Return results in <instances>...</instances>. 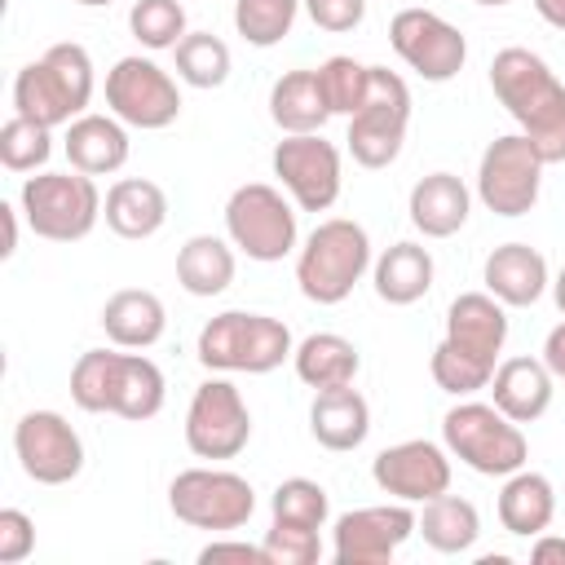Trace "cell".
Segmentation results:
<instances>
[{
    "mask_svg": "<svg viewBox=\"0 0 565 565\" xmlns=\"http://www.w3.org/2000/svg\"><path fill=\"white\" fill-rule=\"evenodd\" d=\"M490 88L499 106L516 119V132H525L543 163H565V84L556 71L521 49L508 44L490 62Z\"/></svg>",
    "mask_w": 565,
    "mask_h": 565,
    "instance_id": "1",
    "label": "cell"
},
{
    "mask_svg": "<svg viewBox=\"0 0 565 565\" xmlns=\"http://www.w3.org/2000/svg\"><path fill=\"white\" fill-rule=\"evenodd\" d=\"M168 380L141 349H88L71 366V402L88 415L154 419L163 411Z\"/></svg>",
    "mask_w": 565,
    "mask_h": 565,
    "instance_id": "2",
    "label": "cell"
},
{
    "mask_svg": "<svg viewBox=\"0 0 565 565\" xmlns=\"http://www.w3.org/2000/svg\"><path fill=\"white\" fill-rule=\"evenodd\" d=\"M93 88H97V75H93L88 49L75 40H62V44H49L35 62H26L13 75V115L35 119L44 128H66L88 110Z\"/></svg>",
    "mask_w": 565,
    "mask_h": 565,
    "instance_id": "3",
    "label": "cell"
},
{
    "mask_svg": "<svg viewBox=\"0 0 565 565\" xmlns=\"http://www.w3.org/2000/svg\"><path fill=\"white\" fill-rule=\"evenodd\" d=\"M291 353H296L291 327L282 318L247 313V309H225L207 318L194 340V358L221 375H269Z\"/></svg>",
    "mask_w": 565,
    "mask_h": 565,
    "instance_id": "4",
    "label": "cell"
},
{
    "mask_svg": "<svg viewBox=\"0 0 565 565\" xmlns=\"http://www.w3.org/2000/svg\"><path fill=\"white\" fill-rule=\"evenodd\" d=\"M375 265L371 234L349 216H327L309 230V238L296 252V282L300 296L313 305H340L362 282V274Z\"/></svg>",
    "mask_w": 565,
    "mask_h": 565,
    "instance_id": "5",
    "label": "cell"
},
{
    "mask_svg": "<svg viewBox=\"0 0 565 565\" xmlns=\"http://www.w3.org/2000/svg\"><path fill=\"white\" fill-rule=\"evenodd\" d=\"M441 446L477 477H512L530 459V441L521 424H512L494 402H472V397H459L441 415Z\"/></svg>",
    "mask_w": 565,
    "mask_h": 565,
    "instance_id": "6",
    "label": "cell"
},
{
    "mask_svg": "<svg viewBox=\"0 0 565 565\" xmlns=\"http://www.w3.org/2000/svg\"><path fill=\"white\" fill-rule=\"evenodd\" d=\"M102 190H97V177L88 172H35L22 181V194H18V207L31 225L35 238H49V243H79L93 234V225L102 221Z\"/></svg>",
    "mask_w": 565,
    "mask_h": 565,
    "instance_id": "7",
    "label": "cell"
},
{
    "mask_svg": "<svg viewBox=\"0 0 565 565\" xmlns=\"http://www.w3.org/2000/svg\"><path fill=\"white\" fill-rule=\"evenodd\" d=\"M296 203L287 190L269 181H247L225 199V238L260 265H274L296 252L300 230H296Z\"/></svg>",
    "mask_w": 565,
    "mask_h": 565,
    "instance_id": "8",
    "label": "cell"
},
{
    "mask_svg": "<svg viewBox=\"0 0 565 565\" xmlns=\"http://www.w3.org/2000/svg\"><path fill=\"white\" fill-rule=\"evenodd\" d=\"M406 128H411V88L397 71L388 66H371V93L362 102L358 115H349V132L344 146L353 154L358 168H388L402 146H406Z\"/></svg>",
    "mask_w": 565,
    "mask_h": 565,
    "instance_id": "9",
    "label": "cell"
},
{
    "mask_svg": "<svg viewBox=\"0 0 565 565\" xmlns=\"http://www.w3.org/2000/svg\"><path fill=\"white\" fill-rule=\"evenodd\" d=\"M168 508L177 521H185L194 530L225 534V530H238L252 521L256 490L247 477H238L230 468H185L168 486Z\"/></svg>",
    "mask_w": 565,
    "mask_h": 565,
    "instance_id": "10",
    "label": "cell"
},
{
    "mask_svg": "<svg viewBox=\"0 0 565 565\" xmlns=\"http://www.w3.org/2000/svg\"><path fill=\"white\" fill-rule=\"evenodd\" d=\"M269 168L300 212L335 207L344 185V163H340V146L327 141L322 132H282V141L269 154Z\"/></svg>",
    "mask_w": 565,
    "mask_h": 565,
    "instance_id": "11",
    "label": "cell"
},
{
    "mask_svg": "<svg viewBox=\"0 0 565 565\" xmlns=\"http://www.w3.org/2000/svg\"><path fill=\"white\" fill-rule=\"evenodd\" d=\"M543 159L534 150V141L525 132H503L481 150L477 163V199L494 212V216H525L539 203L543 190Z\"/></svg>",
    "mask_w": 565,
    "mask_h": 565,
    "instance_id": "12",
    "label": "cell"
},
{
    "mask_svg": "<svg viewBox=\"0 0 565 565\" xmlns=\"http://www.w3.org/2000/svg\"><path fill=\"white\" fill-rule=\"evenodd\" d=\"M106 106L115 119L141 132H159L181 115V88L154 57L128 53L106 71Z\"/></svg>",
    "mask_w": 565,
    "mask_h": 565,
    "instance_id": "13",
    "label": "cell"
},
{
    "mask_svg": "<svg viewBox=\"0 0 565 565\" xmlns=\"http://www.w3.org/2000/svg\"><path fill=\"white\" fill-rule=\"evenodd\" d=\"M252 441V411L234 380H203L185 406V446L194 459H234Z\"/></svg>",
    "mask_w": 565,
    "mask_h": 565,
    "instance_id": "14",
    "label": "cell"
},
{
    "mask_svg": "<svg viewBox=\"0 0 565 565\" xmlns=\"http://www.w3.org/2000/svg\"><path fill=\"white\" fill-rule=\"evenodd\" d=\"M388 44L393 53L428 84H446L463 71L468 62V40L455 22H446L441 13L433 9H419V4H406L393 13L388 22Z\"/></svg>",
    "mask_w": 565,
    "mask_h": 565,
    "instance_id": "15",
    "label": "cell"
},
{
    "mask_svg": "<svg viewBox=\"0 0 565 565\" xmlns=\"http://www.w3.org/2000/svg\"><path fill=\"white\" fill-rule=\"evenodd\" d=\"M419 530L415 503H371L340 512L331 525V561L335 565H384L397 556V547Z\"/></svg>",
    "mask_w": 565,
    "mask_h": 565,
    "instance_id": "16",
    "label": "cell"
},
{
    "mask_svg": "<svg viewBox=\"0 0 565 565\" xmlns=\"http://www.w3.org/2000/svg\"><path fill=\"white\" fill-rule=\"evenodd\" d=\"M13 455L35 486H66L84 472V441L57 411H26L13 424Z\"/></svg>",
    "mask_w": 565,
    "mask_h": 565,
    "instance_id": "17",
    "label": "cell"
},
{
    "mask_svg": "<svg viewBox=\"0 0 565 565\" xmlns=\"http://www.w3.org/2000/svg\"><path fill=\"white\" fill-rule=\"evenodd\" d=\"M371 481L402 503H428L437 494L450 490V450L428 441V437H411L397 446H384L371 459Z\"/></svg>",
    "mask_w": 565,
    "mask_h": 565,
    "instance_id": "18",
    "label": "cell"
},
{
    "mask_svg": "<svg viewBox=\"0 0 565 565\" xmlns=\"http://www.w3.org/2000/svg\"><path fill=\"white\" fill-rule=\"evenodd\" d=\"M450 349H459L463 358L481 362V366H499V353L508 344V305L494 300L490 291H463L450 300L446 309V335Z\"/></svg>",
    "mask_w": 565,
    "mask_h": 565,
    "instance_id": "19",
    "label": "cell"
},
{
    "mask_svg": "<svg viewBox=\"0 0 565 565\" xmlns=\"http://www.w3.org/2000/svg\"><path fill=\"white\" fill-rule=\"evenodd\" d=\"M481 282L494 300H503L508 309H530L543 300V291L552 287L547 274V256L530 243H499L486 265H481Z\"/></svg>",
    "mask_w": 565,
    "mask_h": 565,
    "instance_id": "20",
    "label": "cell"
},
{
    "mask_svg": "<svg viewBox=\"0 0 565 565\" xmlns=\"http://www.w3.org/2000/svg\"><path fill=\"white\" fill-rule=\"evenodd\" d=\"M556 393V375L547 371L543 358H503L490 375V402L512 419V424H534L547 415Z\"/></svg>",
    "mask_w": 565,
    "mask_h": 565,
    "instance_id": "21",
    "label": "cell"
},
{
    "mask_svg": "<svg viewBox=\"0 0 565 565\" xmlns=\"http://www.w3.org/2000/svg\"><path fill=\"white\" fill-rule=\"evenodd\" d=\"M62 150L71 159L75 172H88V177H110L128 163V124L115 119L110 110L106 115H93L84 110L79 119L66 124V137H62Z\"/></svg>",
    "mask_w": 565,
    "mask_h": 565,
    "instance_id": "22",
    "label": "cell"
},
{
    "mask_svg": "<svg viewBox=\"0 0 565 565\" xmlns=\"http://www.w3.org/2000/svg\"><path fill=\"white\" fill-rule=\"evenodd\" d=\"M406 212H411V225L424 238H450V234H459L468 225L472 194L455 172H428V177H419L411 185Z\"/></svg>",
    "mask_w": 565,
    "mask_h": 565,
    "instance_id": "23",
    "label": "cell"
},
{
    "mask_svg": "<svg viewBox=\"0 0 565 565\" xmlns=\"http://www.w3.org/2000/svg\"><path fill=\"white\" fill-rule=\"evenodd\" d=\"M102 216L106 225L119 234V238H154L168 221V194L159 181L150 177H119L110 190H106V203H102Z\"/></svg>",
    "mask_w": 565,
    "mask_h": 565,
    "instance_id": "24",
    "label": "cell"
},
{
    "mask_svg": "<svg viewBox=\"0 0 565 565\" xmlns=\"http://www.w3.org/2000/svg\"><path fill=\"white\" fill-rule=\"evenodd\" d=\"M309 433H313V441L322 450H335V455L358 450L366 441V433H371V406H366V397L353 384L313 393V402H309Z\"/></svg>",
    "mask_w": 565,
    "mask_h": 565,
    "instance_id": "25",
    "label": "cell"
},
{
    "mask_svg": "<svg viewBox=\"0 0 565 565\" xmlns=\"http://www.w3.org/2000/svg\"><path fill=\"white\" fill-rule=\"evenodd\" d=\"M433 252L424 247V243H411V238H402V243H393V247H384L380 256H375V265H371V287H375V296L384 300V305H415V300H424L428 291H433Z\"/></svg>",
    "mask_w": 565,
    "mask_h": 565,
    "instance_id": "26",
    "label": "cell"
},
{
    "mask_svg": "<svg viewBox=\"0 0 565 565\" xmlns=\"http://www.w3.org/2000/svg\"><path fill=\"white\" fill-rule=\"evenodd\" d=\"M102 331L119 349H150L168 331V309L146 287H124L102 305Z\"/></svg>",
    "mask_w": 565,
    "mask_h": 565,
    "instance_id": "27",
    "label": "cell"
},
{
    "mask_svg": "<svg viewBox=\"0 0 565 565\" xmlns=\"http://www.w3.org/2000/svg\"><path fill=\"white\" fill-rule=\"evenodd\" d=\"M269 119L278 124V132H322L331 119V106L322 97V79L318 66H296L282 71L269 88Z\"/></svg>",
    "mask_w": 565,
    "mask_h": 565,
    "instance_id": "28",
    "label": "cell"
},
{
    "mask_svg": "<svg viewBox=\"0 0 565 565\" xmlns=\"http://www.w3.org/2000/svg\"><path fill=\"white\" fill-rule=\"evenodd\" d=\"M291 366H296L300 384H309L313 393H322V388H344V384H353L358 371H362V353H358V344L344 340L340 331H313V335H305V340L296 344Z\"/></svg>",
    "mask_w": 565,
    "mask_h": 565,
    "instance_id": "29",
    "label": "cell"
},
{
    "mask_svg": "<svg viewBox=\"0 0 565 565\" xmlns=\"http://www.w3.org/2000/svg\"><path fill=\"white\" fill-rule=\"evenodd\" d=\"M556 516V490L543 472H530V468H516L512 477H503V490H499V525L516 539H534L552 525Z\"/></svg>",
    "mask_w": 565,
    "mask_h": 565,
    "instance_id": "30",
    "label": "cell"
},
{
    "mask_svg": "<svg viewBox=\"0 0 565 565\" xmlns=\"http://www.w3.org/2000/svg\"><path fill=\"white\" fill-rule=\"evenodd\" d=\"M234 252H238V247H234L230 238H216V234H194V238H185L181 252H177V282H181V291H190V296H199V300L221 296V291L234 282V269H238Z\"/></svg>",
    "mask_w": 565,
    "mask_h": 565,
    "instance_id": "31",
    "label": "cell"
},
{
    "mask_svg": "<svg viewBox=\"0 0 565 565\" xmlns=\"http://www.w3.org/2000/svg\"><path fill=\"white\" fill-rule=\"evenodd\" d=\"M415 534H424V543L433 552H441V556H463L481 539V512H477L472 499H459V494L446 490V494L424 503Z\"/></svg>",
    "mask_w": 565,
    "mask_h": 565,
    "instance_id": "32",
    "label": "cell"
},
{
    "mask_svg": "<svg viewBox=\"0 0 565 565\" xmlns=\"http://www.w3.org/2000/svg\"><path fill=\"white\" fill-rule=\"evenodd\" d=\"M172 62H177V79L190 88H221L234 66L230 44L212 31H185V40L172 49Z\"/></svg>",
    "mask_w": 565,
    "mask_h": 565,
    "instance_id": "33",
    "label": "cell"
},
{
    "mask_svg": "<svg viewBox=\"0 0 565 565\" xmlns=\"http://www.w3.org/2000/svg\"><path fill=\"white\" fill-rule=\"evenodd\" d=\"M305 0H234V31L252 49H274L291 35Z\"/></svg>",
    "mask_w": 565,
    "mask_h": 565,
    "instance_id": "34",
    "label": "cell"
},
{
    "mask_svg": "<svg viewBox=\"0 0 565 565\" xmlns=\"http://www.w3.org/2000/svg\"><path fill=\"white\" fill-rule=\"evenodd\" d=\"M128 31L141 49L163 53L185 40V4L181 0H132L128 9Z\"/></svg>",
    "mask_w": 565,
    "mask_h": 565,
    "instance_id": "35",
    "label": "cell"
},
{
    "mask_svg": "<svg viewBox=\"0 0 565 565\" xmlns=\"http://www.w3.org/2000/svg\"><path fill=\"white\" fill-rule=\"evenodd\" d=\"M269 516L274 521H287V525H305V530H322L327 516H331V499L318 481L309 477H287L274 486L269 494Z\"/></svg>",
    "mask_w": 565,
    "mask_h": 565,
    "instance_id": "36",
    "label": "cell"
},
{
    "mask_svg": "<svg viewBox=\"0 0 565 565\" xmlns=\"http://www.w3.org/2000/svg\"><path fill=\"white\" fill-rule=\"evenodd\" d=\"M318 79H322V97L331 106V115H358L366 93H371V66L349 57V53H335L318 66Z\"/></svg>",
    "mask_w": 565,
    "mask_h": 565,
    "instance_id": "37",
    "label": "cell"
},
{
    "mask_svg": "<svg viewBox=\"0 0 565 565\" xmlns=\"http://www.w3.org/2000/svg\"><path fill=\"white\" fill-rule=\"evenodd\" d=\"M53 154V128L35 124V119H22V115H9L4 128H0V163L9 172H44Z\"/></svg>",
    "mask_w": 565,
    "mask_h": 565,
    "instance_id": "38",
    "label": "cell"
},
{
    "mask_svg": "<svg viewBox=\"0 0 565 565\" xmlns=\"http://www.w3.org/2000/svg\"><path fill=\"white\" fill-rule=\"evenodd\" d=\"M428 371H433V384H437L441 393H450V397H472V393L490 388V375H494L490 366L463 358V353L450 349L446 340H437V349H433V358H428Z\"/></svg>",
    "mask_w": 565,
    "mask_h": 565,
    "instance_id": "39",
    "label": "cell"
},
{
    "mask_svg": "<svg viewBox=\"0 0 565 565\" xmlns=\"http://www.w3.org/2000/svg\"><path fill=\"white\" fill-rule=\"evenodd\" d=\"M260 547H265L269 565H318V556H322V539H318V530L287 525V521H269Z\"/></svg>",
    "mask_w": 565,
    "mask_h": 565,
    "instance_id": "40",
    "label": "cell"
},
{
    "mask_svg": "<svg viewBox=\"0 0 565 565\" xmlns=\"http://www.w3.org/2000/svg\"><path fill=\"white\" fill-rule=\"evenodd\" d=\"M35 552V521L22 508H0V565H22Z\"/></svg>",
    "mask_w": 565,
    "mask_h": 565,
    "instance_id": "41",
    "label": "cell"
},
{
    "mask_svg": "<svg viewBox=\"0 0 565 565\" xmlns=\"http://www.w3.org/2000/svg\"><path fill=\"white\" fill-rule=\"evenodd\" d=\"M305 13L318 31H331V35H344V31H358L362 18H366V0H305Z\"/></svg>",
    "mask_w": 565,
    "mask_h": 565,
    "instance_id": "42",
    "label": "cell"
},
{
    "mask_svg": "<svg viewBox=\"0 0 565 565\" xmlns=\"http://www.w3.org/2000/svg\"><path fill=\"white\" fill-rule=\"evenodd\" d=\"M212 561H247V565H269L265 547L260 543H238V539H212L203 552H199V565H212Z\"/></svg>",
    "mask_w": 565,
    "mask_h": 565,
    "instance_id": "43",
    "label": "cell"
},
{
    "mask_svg": "<svg viewBox=\"0 0 565 565\" xmlns=\"http://www.w3.org/2000/svg\"><path fill=\"white\" fill-rule=\"evenodd\" d=\"M530 561L534 565H565V534H534L530 539Z\"/></svg>",
    "mask_w": 565,
    "mask_h": 565,
    "instance_id": "44",
    "label": "cell"
},
{
    "mask_svg": "<svg viewBox=\"0 0 565 565\" xmlns=\"http://www.w3.org/2000/svg\"><path fill=\"white\" fill-rule=\"evenodd\" d=\"M543 362H547V371L565 384V322H556V327L547 331V340H543Z\"/></svg>",
    "mask_w": 565,
    "mask_h": 565,
    "instance_id": "45",
    "label": "cell"
},
{
    "mask_svg": "<svg viewBox=\"0 0 565 565\" xmlns=\"http://www.w3.org/2000/svg\"><path fill=\"white\" fill-rule=\"evenodd\" d=\"M18 212H22V207L0 203V221H4V247H0V256H4V260L18 252Z\"/></svg>",
    "mask_w": 565,
    "mask_h": 565,
    "instance_id": "46",
    "label": "cell"
},
{
    "mask_svg": "<svg viewBox=\"0 0 565 565\" xmlns=\"http://www.w3.org/2000/svg\"><path fill=\"white\" fill-rule=\"evenodd\" d=\"M534 13H539L547 26L565 31V0H534Z\"/></svg>",
    "mask_w": 565,
    "mask_h": 565,
    "instance_id": "47",
    "label": "cell"
},
{
    "mask_svg": "<svg viewBox=\"0 0 565 565\" xmlns=\"http://www.w3.org/2000/svg\"><path fill=\"white\" fill-rule=\"evenodd\" d=\"M552 300H556V309L565 313V265H561L556 278H552Z\"/></svg>",
    "mask_w": 565,
    "mask_h": 565,
    "instance_id": "48",
    "label": "cell"
},
{
    "mask_svg": "<svg viewBox=\"0 0 565 565\" xmlns=\"http://www.w3.org/2000/svg\"><path fill=\"white\" fill-rule=\"evenodd\" d=\"M75 4H84V9H102V4H115V0H75Z\"/></svg>",
    "mask_w": 565,
    "mask_h": 565,
    "instance_id": "49",
    "label": "cell"
},
{
    "mask_svg": "<svg viewBox=\"0 0 565 565\" xmlns=\"http://www.w3.org/2000/svg\"><path fill=\"white\" fill-rule=\"evenodd\" d=\"M472 4H486V9H503V4H512V0H472Z\"/></svg>",
    "mask_w": 565,
    "mask_h": 565,
    "instance_id": "50",
    "label": "cell"
}]
</instances>
